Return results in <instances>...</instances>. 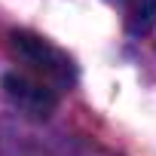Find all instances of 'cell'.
<instances>
[{
    "label": "cell",
    "mask_w": 156,
    "mask_h": 156,
    "mask_svg": "<svg viewBox=\"0 0 156 156\" xmlns=\"http://www.w3.org/2000/svg\"><path fill=\"white\" fill-rule=\"evenodd\" d=\"M9 46L25 64H31L40 73L43 83H61V86L73 83V61L61 49H55L49 40L28 34V31H16L9 34Z\"/></svg>",
    "instance_id": "cell-1"
},
{
    "label": "cell",
    "mask_w": 156,
    "mask_h": 156,
    "mask_svg": "<svg viewBox=\"0 0 156 156\" xmlns=\"http://www.w3.org/2000/svg\"><path fill=\"white\" fill-rule=\"evenodd\" d=\"M3 89H6L9 101L19 110H25L28 116H49L58 104L55 89L49 83H43L40 76H31V73H6Z\"/></svg>",
    "instance_id": "cell-2"
},
{
    "label": "cell",
    "mask_w": 156,
    "mask_h": 156,
    "mask_svg": "<svg viewBox=\"0 0 156 156\" xmlns=\"http://www.w3.org/2000/svg\"><path fill=\"white\" fill-rule=\"evenodd\" d=\"M126 25L135 37L156 25V0H126Z\"/></svg>",
    "instance_id": "cell-3"
}]
</instances>
